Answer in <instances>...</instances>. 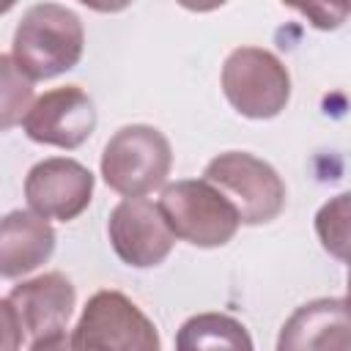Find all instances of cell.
<instances>
[{
	"label": "cell",
	"mask_w": 351,
	"mask_h": 351,
	"mask_svg": "<svg viewBox=\"0 0 351 351\" xmlns=\"http://www.w3.org/2000/svg\"><path fill=\"white\" fill-rule=\"evenodd\" d=\"M77 304V291L71 280L60 271H44L33 280L14 285L3 302V348H71V337H66L69 318Z\"/></svg>",
	"instance_id": "1"
},
{
	"label": "cell",
	"mask_w": 351,
	"mask_h": 351,
	"mask_svg": "<svg viewBox=\"0 0 351 351\" xmlns=\"http://www.w3.org/2000/svg\"><path fill=\"white\" fill-rule=\"evenodd\" d=\"M85 49V27L80 16L58 3L30 5L11 41V58L30 80H52L74 69Z\"/></svg>",
	"instance_id": "2"
},
{
	"label": "cell",
	"mask_w": 351,
	"mask_h": 351,
	"mask_svg": "<svg viewBox=\"0 0 351 351\" xmlns=\"http://www.w3.org/2000/svg\"><path fill=\"white\" fill-rule=\"evenodd\" d=\"M159 208L176 239L203 250L228 244L241 225L236 203L208 178L167 184L159 195Z\"/></svg>",
	"instance_id": "3"
},
{
	"label": "cell",
	"mask_w": 351,
	"mask_h": 351,
	"mask_svg": "<svg viewBox=\"0 0 351 351\" xmlns=\"http://www.w3.org/2000/svg\"><path fill=\"white\" fill-rule=\"evenodd\" d=\"M99 167L112 192L123 197H143L165 186L173 167V148L156 126L132 123L107 140Z\"/></svg>",
	"instance_id": "4"
},
{
	"label": "cell",
	"mask_w": 351,
	"mask_h": 351,
	"mask_svg": "<svg viewBox=\"0 0 351 351\" xmlns=\"http://www.w3.org/2000/svg\"><path fill=\"white\" fill-rule=\"evenodd\" d=\"M219 85L230 107L252 121L277 118L291 99V74L285 63L263 47L233 49L222 63Z\"/></svg>",
	"instance_id": "5"
},
{
	"label": "cell",
	"mask_w": 351,
	"mask_h": 351,
	"mask_svg": "<svg viewBox=\"0 0 351 351\" xmlns=\"http://www.w3.org/2000/svg\"><path fill=\"white\" fill-rule=\"evenodd\" d=\"M154 321L121 291H96L71 332V348L104 351H159Z\"/></svg>",
	"instance_id": "6"
},
{
	"label": "cell",
	"mask_w": 351,
	"mask_h": 351,
	"mask_svg": "<svg viewBox=\"0 0 351 351\" xmlns=\"http://www.w3.org/2000/svg\"><path fill=\"white\" fill-rule=\"evenodd\" d=\"M203 178L236 203L241 225H266L285 208V181L269 162L250 151H225L214 156L206 165Z\"/></svg>",
	"instance_id": "7"
},
{
	"label": "cell",
	"mask_w": 351,
	"mask_h": 351,
	"mask_svg": "<svg viewBox=\"0 0 351 351\" xmlns=\"http://www.w3.org/2000/svg\"><path fill=\"white\" fill-rule=\"evenodd\" d=\"M107 236L115 255L132 269L159 266L176 244L159 203L145 197H123L107 219Z\"/></svg>",
	"instance_id": "8"
},
{
	"label": "cell",
	"mask_w": 351,
	"mask_h": 351,
	"mask_svg": "<svg viewBox=\"0 0 351 351\" xmlns=\"http://www.w3.org/2000/svg\"><path fill=\"white\" fill-rule=\"evenodd\" d=\"M93 173L69 156H49L36 162L25 176V200L27 206L47 217L71 222L77 219L93 197Z\"/></svg>",
	"instance_id": "9"
},
{
	"label": "cell",
	"mask_w": 351,
	"mask_h": 351,
	"mask_svg": "<svg viewBox=\"0 0 351 351\" xmlns=\"http://www.w3.org/2000/svg\"><path fill=\"white\" fill-rule=\"evenodd\" d=\"M22 129L38 145L74 151L96 129L93 99L80 85L52 88L33 101V107L22 118Z\"/></svg>",
	"instance_id": "10"
},
{
	"label": "cell",
	"mask_w": 351,
	"mask_h": 351,
	"mask_svg": "<svg viewBox=\"0 0 351 351\" xmlns=\"http://www.w3.org/2000/svg\"><path fill=\"white\" fill-rule=\"evenodd\" d=\"M277 351H351V304L335 296L304 302L285 318Z\"/></svg>",
	"instance_id": "11"
},
{
	"label": "cell",
	"mask_w": 351,
	"mask_h": 351,
	"mask_svg": "<svg viewBox=\"0 0 351 351\" xmlns=\"http://www.w3.org/2000/svg\"><path fill=\"white\" fill-rule=\"evenodd\" d=\"M55 252V228L47 217L14 208L0 225V274L5 280L30 274Z\"/></svg>",
	"instance_id": "12"
},
{
	"label": "cell",
	"mask_w": 351,
	"mask_h": 351,
	"mask_svg": "<svg viewBox=\"0 0 351 351\" xmlns=\"http://www.w3.org/2000/svg\"><path fill=\"white\" fill-rule=\"evenodd\" d=\"M176 348L181 351H200V348L252 351V337L241 321L225 313H197L181 324L176 335Z\"/></svg>",
	"instance_id": "13"
},
{
	"label": "cell",
	"mask_w": 351,
	"mask_h": 351,
	"mask_svg": "<svg viewBox=\"0 0 351 351\" xmlns=\"http://www.w3.org/2000/svg\"><path fill=\"white\" fill-rule=\"evenodd\" d=\"M315 236L332 258L351 266V192L329 197L315 211Z\"/></svg>",
	"instance_id": "14"
},
{
	"label": "cell",
	"mask_w": 351,
	"mask_h": 351,
	"mask_svg": "<svg viewBox=\"0 0 351 351\" xmlns=\"http://www.w3.org/2000/svg\"><path fill=\"white\" fill-rule=\"evenodd\" d=\"M0 71H3V90H0V126L11 129L14 123H22V118L27 115V110L33 107V80L16 66V60L8 55H0Z\"/></svg>",
	"instance_id": "15"
},
{
	"label": "cell",
	"mask_w": 351,
	"mask_h": 351,
	"mask_svg": "<svg viewBox=\"0 0 351 351\" xmlns=\"http://www.w3.org/2000/svg\"><path fill=\"white\" fill-rule=\"evenodd\" d=\"M282 5L299 11L315 30H337L351 16V0H282Z\"/></svg>",
	"instance_id": "16"
},
{
	"label": "cell",
	"mask_w": 351,
	"mask_h": 351,
	"mask_svg": "<svg viewBox=\"0 0 351 351\" xmlns=\"http://www.w3.org/2000/svg\"><path fill=\"white\" fill-rule=\"evenodd\" d=\"M77 3H82L90 11H99V14H118V11L132 5V0H77Z\"/></svg>",
	"instance_id": "17"
},
{
	"label": "cell",
	"mask_w": 351,
	"mask_h": 351,
	"mask_svg": "<svg viewBox=\"0 0 351 351\" xmlns=\"http://www.w3.org/2000/svg\"><path fill=\"white\" fill-rule=\"evenodd\" d=\"M181 8H186V11H195V14H208V11H217V8H222L228 0H176Z\"/></svg>",
	"instance_id": "18"
},
{
	"label": "cell",
	"mask_w": 351,
	"mask_h": 351,
	"mask_svg": "<svg viewBox=\"0 0 351 351\" xmlns=\"http://www.w3.org/2000/svg\"><path fill=\"white\" fill-rule=\"evenodd\" d=\"M346 302L351 304V269H348V277H346Z\"/></svg>",
	"instance_id": "19"
},
{
	"label": "cell",
	"mask_w": 351,
	"mask_h": 351,
	"mask_svg": "<svg viewBox=\"0 0 351 351\" xmlns=\"http://www.w3.org/2000/svg\"><path fill=\"white\" fill-rule=\"evenodd\" d=\"M14 3H16V0H3V5H0V11H3V14H5V11H11V5H14Z\"/></svg>",
	"instance_id": "20"
}]
</instances>
